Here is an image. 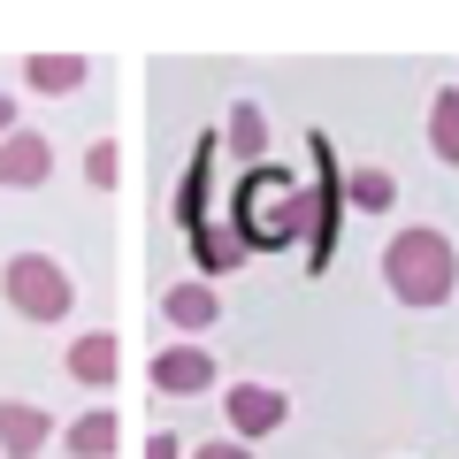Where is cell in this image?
<instances>
[{"instance_id": "obj_1", "label": "cell", "mask_w": 459, "mask_h": 459, "mask_svg": "<svg viewBox=\"0 0 459 459\" xmlns=\"http://www.w3.org/2000/svg\"><path fill=\"white\" fill-rule=\"evenodd\" d=\"M383 276H391V291L406 307H444L459 283V253L444 230H398L391 253H383Z\"/></svg>"}, {"instance_id": "obj_2", "label": "cell", "mask_w": 459, "mask_h": 459, "mask_svg": "<svg viewBox=\"0 0 459 459\" xmlns=\"http://www.w3.org/2000/svg\"><path fill=\"white\" fill-rule=\"evenodd\" d=\"M238 214H246V246H291L307 230V199L283 169H253L246 192H238Z\"/></svg>"}, {"instance_id": "obj_3", "label": "cell", "mask_w": 459, "mask_h": 459, "mask_svg": "<svg viewBox=\"0 0 459 459\" xmlns=\"http://www.w3.org/2000/svg\"><path fill=\"white\" fill-rule=\"evenodd\" d=\"M69 276H62V261H47V253H16L8 261V307L16 314H31V322H62L69 314Z\"/></svg>"}, {"instance_id": "obj_4", "label": "cell", "mask_w": 459, "mask_h": 459, "mask_svg": "<svg viewBox=\"0 0 459 459\" xmlns=\"http://www.w3.org/2000/svg\"><path fill=\"white\" fill-rule=\"evenodd\" d=\"M153 391H161V398L214 391V352H207V344H161V352H153Z\"/></svg>"}, {"instance_id": "obj_5", "label": "cell", "mask_w": 459, "mask_h": 459, "mask_svg": "<svg viewBox=\"0 0 459 459\" xmlns=\"http://www.w3.org/2000/svg\"><path fill=\"white\" fill-rule=\"evenodd\" d=\"M47 177H54V146L39 131L0 138V184H8V192H31V184H47Z\"/></svg>"}, {"instance_id": "obj_6", "label": "cell", "mask_w": 459, "mask_h": 459, "mask_svg": "<svg viewBox=\"0 0 459 459\" xmlns=\"http://www.w3.org/2000/svg\"><path fill=\"white\" fill-rule=\"evenodd\" d=\"M47 437H54L47 406H31V398H0V459H39Z\"/></svg>"}, {"instance_id": "obj_7", "label": "cell", "mask_w": 459, "mask_h": 459, "mask_svg": "<svg viewBox=\"0 0 459 459\" xmlns=\"http://www.w3.org/2000/svg\"><path fill=\"white\" fill-rule=\"evenodd\" d=\"M283 413H291V398L268 391V383H238V391H230V429H238V444L283 429Z\"/></svg>"}, {"instance_id": "obj_8", "label": "cell", "mask_w": 459, "mask_h": 459, "mask_svg": "<svg viewBox=\"0 0 459 459\" xmlns=\"http://www.w3.org/2000/svg\"><path fill=\"white\" fill-rule=\"evenodd\" d=\"M115 368H123V344H115L108 329H92V337H77V344H69V376H77L84 391H108V383H115Z\"/></svg>"}, {"instance_id": "obj_9", "label": "cell", "mask_w": 459, "mask_h": 459, "mask_svg": "<svg viewBox=\"0 0 459 459\" xmlns=\"http://www.w3.org/2000/svg\"><path fill=\"white\" fill-rule=\"evenodd\" d=\"M23 77H31V92H77L84 77H92V62H84V54H31V62H23Z\"/></svg>"}, {"instance_id": "obj_10", "label": "cell", "mask_w": 459, "mask_h": 459, "mask_svg": "<svg viewBox=\"0 0 459 459\" xmlns=\"http://www.w3.org/2000/svg\"><path fill=\"white\" fill-rule=\"evenodd\" d=\"M161 314H169L177 329H214V322H222V299H214V283H177Z\"/></svg>"}, {"instance_id": "obj_11", "label": "cell", "mask_w": 459, "mask_h": 459, "mask_svg": "<svg viewBox=\"0 0 459 459\" xmlns=\"http://www.w3.org/2000/svg\"><path fill=\"white\" fill-rule=\"evenodd\" d=\"M115 452V413H84V421H69V459H108Z\"/></svg>"}, {"instance_id": "obj_12", "label": "cell", "mask_w": 459, "mask_h": 459, "mask_svg": "<svg viewBox=\"0 0 459 459\" xmlns=\"http://www.w3.org/2000/svg\"><path fill=\"white\" fill-rule=\"evenodd\" d=\"M429 146H437V161H459V92L429 100Z\"/></svg>"}, {"instance_id": "obj_13", "label": "cell", "mask_w": 459, "mask_h": 459, "mask_svg": "<svg viewBox=\"0 0 459 459\" xmlns=\"http://www.w3.org/2000/svg\"><path fill=\"white\" fill-rule=\"evenodd\" d=\"M344 199H352L360 214H383V207L398 199V184L383 177V169H352V177H344Z\"/></svg>"}, {"instance_id": "obj_14", "label": "cell", "mask_w": 459, "mask_h": 459, "mask_svg": "<svg viewBox=\"0 0 459 459\" xmlns=\"http://www.w3.org/2000/svg\"><path fill=\"white\" fill-rule=\"evenodd\" d=\"M268 146V123H261V108H253V100H238V108H230V153H261Z\"/></svg>"}, {"instance_id": "obj_15", "label": "cell", "mask_w": 459, "mask_h": 459, "mask_svg": "<svg viewBox=\"0 0 459 459\" xmlns=\"http://www.w3.org/2000/svg\"><path fill=\"white\" fill-rule=\"evenodd\" d=\"M84 184H100V192L115 184V146L108 138H92V153H84Z\"/></svg>"}, {"instance_id": "obj_16", "label": "cell", "mask_w": 459, "mask_h": 459, "mask_svg": "<svg viewBox=\"0 0 459 459\" xmlns=\"http://www.w3.org/2000/svg\"><path fill=\"white\" fill-rule=\"evenodd\" d=\"M192 459H253V452H246V444H222V437H214V444H199Z\"/></svg>"}, {"instance_id": "obj_17", "label": "cell", "mask_w": 459, "mask_h": 459, "mask_svg": "<svg viewBox=\"0 0 459 459\" xmlns=\"http://www.w3.org/2000/svg\"><path fill=\"white\" fill-rule=\"evenodd\" d=\"M146 459H184V452H177V437H153V444H146Z\"/></svg>"}, {"instance_id": "obj_18", "label": "cell", "mask_w": 459, "mask_h": 459, "mask_svg": "<svg viewBox=\"0 0 459 459\" xmlns=\"http://www.w3.org/2000/svg\"><path fill=\"white\" fill-rule=\"evenodd\" d=\"M8 131H16V100L0 92V138H8Z\"/></svg>"}]
</instances>
